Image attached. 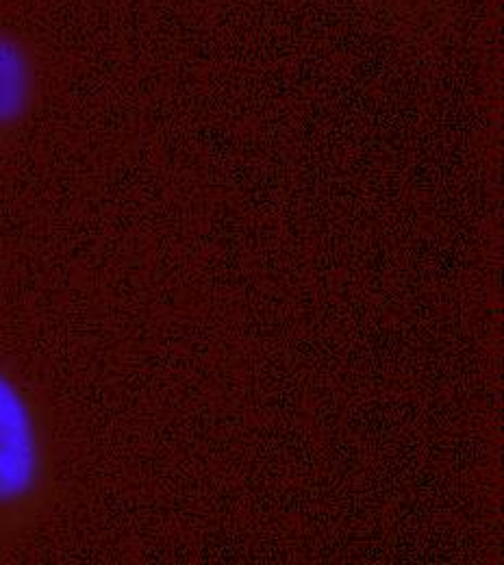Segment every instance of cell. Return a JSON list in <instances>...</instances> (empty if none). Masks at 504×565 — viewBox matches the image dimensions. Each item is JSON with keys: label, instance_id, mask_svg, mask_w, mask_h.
Segmentation results:
<instances>
[{"label": "cell", "instance_id": "7a4b0ae2", "mask_svg": "<svg viewBox=\"0 0 504 565\" xmlns=\"http://www.w3.org/2000/svg\"><path fill=\"white\" fill-rule=\"evenodd\" d=\"M42 71L33 44L0 26V157L22 136L40 100Z\"/></svg>", "mask_w": 504, "mask_h": 565}, {"label": "cell", "instance_id": "6da1fadb", "mask_svg": "<svg viewBox=\"0 0 504 565\" xmlns=\"http://www.w3.org/2000/svg\"><path fill=\"white\" fill-rule=\"evenodd\" d=\"M55 494L49 416L31 385L0 356V553L20 544Z\"/></svg>", "mask_w": 504, "mask_h": 565}, {"label": "cell", "instance_id": "3957f363", "mask_svg": "<svg viewBox=\"0 0 504 565\" xmlns=\"http://www.w3.org/2000/svg\"><path fill=\"white\" fill-rule=\"evenodd\" d=\"M372 2L387 11H394V13H411L418 7H422L425 0H372Z\"/></svg>", "mask_w": 504, "mask_h": 565}]
</instances>
